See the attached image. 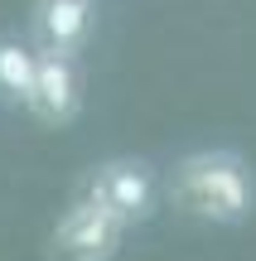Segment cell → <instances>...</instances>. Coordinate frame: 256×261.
Listing matches in <instances>:
<instances>
[{"mask_svg": "<svg viewBox=\"0 0 256 261\" xmlns=\"http://www.w3.org/2000/svg\"><path fill=\"white\" fill-rule=\"evenodd\" d=\"M164 189L184 218L208 227H242L256 213V169L237 150H189Z\"/></svg>", "mask_w": 256, "mask_h": 261, "instance_id": "1", "label": "cell"}, {"mask_svg": "<svg viewBox=\"0 0 256 261\" xmlns=\"http://www.w3.org/2000/svg\"><path fill=\"white\" fill-rule=\"evenodd\" d=\"M77 194H87L111 218H121L126 227H135V223H150L155 208H160V174H155L150 160L116 155V160H102V165L82 179Z\"/></svg>", "mask_w": 256, "mask_h": 261, "instance_id": "2", "label": "cell"}, {"mask_svg": "<svg viewBox=\"0 0 256 261\" xmlns=\"http://www.w3.org/2000/svg\"><path fill=\"white\" fill-rule=\"evenodd\" d=\"M126 232L131 227L121 218H111L102 203L77 194L63 208V218L53 223V232H48V256L53 261H116Z\"/></svg>", "mask_w": 256, "mask_h": 261, "instance_id": "3", "label": "cell"}, {"mask_svg": "<svg viewBox=\"0 0 256 261\" xmlns=\"http://www.w3.org/2000/svg\"><path fill=\"white\" fill-rule=\"evenodd\" d=\"M87 102V83H82V58L73 54H44L39 48V63H34V87H29V102L24 112L34 116L39 126H73L82 116Z\"/></svg>", "mask_w": 256, "mask_h": 261, "instance_id": "4", "label": "cell"}, {"mask_svg": "<svg viewBox=\"0 0 256 261\" xmlns=\"http://www.w3.org/2000/svg\"><path fill=\"white\" fill-rule=\"evenodd\" d=\"M97 34V0H34L29 5V44L44 54H82Z\"/></svg>", "mask_w": 256, "mask_h": 261, "instance_id": "5", "label": "cell"}, {"mask_svg": "<svg viewBox=\"0 0 256 261\" xmlns=\"http://www.w3.org/2000/svg\"><path fill=\"white\" fill-rule=\"evenodd\" d=\"M39 48L24 34H0V107H24L34 87Z\"/></svg>", "mask_w": 256, "mask_h": 261, "instance_id": "6", "label": "cell"}]
</instances>
